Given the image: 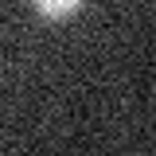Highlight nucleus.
<instances>
[{"instance_id":"f257e3e1","label":"nucleus","mask_w":156,"mask_h":156,"mask_svg":"<svg viewBox=\"0 0 156 156\" xmlns=\"http://www.w3.org/2000/svg\"><path fill=\"white\" fill-rule=\"evenodd\" d=\"M31 4H35V12L43 20H66V16H74L86 0H31Z\"/></svg>"}]
</instances>
